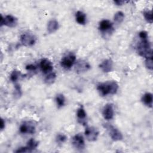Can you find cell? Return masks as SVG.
I'll use <instances>...</instances> for the list:
<instances>
[{"mask_svg":"<svg viewBox=\"0 0 153 153\" xmlns=\"http://www.w3.org/2000/svg\"><path fill=\"white\" fill-rule=\"evenodd\" d=\"M118 89V84L114 81H109L102 82L97 85V90L102 96L108 94H114Z\"/></svg>","mask_w":153,"mask_h":153,"instance_id":"cell-1","label":"cell"},{"mask_svg":"<svg viewBox=\"0 0 153 153\" xmlns=\"http://www.w3.org/2000/svg\"><path fill=\"white\" fill-rule=\"evenodd\" d=\"M137 51L140 56L145 59L152 57V51L151 47V44L148 39H141L137 45Z\"/></svg>","mask_w":153,"mask_h":153,"instance_id":"cell-2","label":"cell"},{"mask_svg":"<svg viewBox=\"0 0 153 153\" xmlns=\"http://www.w3.org/2000/svg\"><path fill=\"white\" fill-rule=\"evenodd\" d=\"M104 127L106 128L110 137L114 141H120L123 139V134L118 128L109 124H105Z\"/></svg>","mask_w":153,"mask_h":153,"instance_id":"cell-3","label":"cell"},{"mask_svg":"<svg viewBox=\"0 0 153 153\" xmlns=\"http://www.w3.org/2000/svg\"><path fill=\"white\" fill-rule=\"evenodd\" d=\"M76 60V56L75 54L72 53H69L65 56H64L61 61H60V65L64 69H70L75 63Z\"/></svg>","mask_w":153,"mask_h":153,"instance_id":"cell-4","label":"cell"},{"mask_svg":"<svg viewBox=\"0 0 153 153\" xmlns=\"http://www.w3.org/2000/svg\"><path fill=\"white\" fill-rule=\"evenodd\" d=\"M20 42L24 46H32L36 41V38L35 36L29 32L23 33L20 36Z\"/></svg>","mask_w":153,"mask_h":153,"instance_id":"cell-5","label":"cell"},{"mask_svg":"<svg viewBox=\"0 0 153 153\" xmlns=\"http://www.w3.org/2000/svg\"><path fill=\"white\" fill-rule=\"evenodd\" d=\"M0 24L1 26L5 25L10 27H13L17 24V19L12 15H7L4 17L1 14Z\"/></svg>","mask_w":153,"mask_h":153,"instance_id":"cell-6","label":"cell"},{"mask_svg":"<svg viewBox=\"0 0 153 153\" xmlns=\"http://www.w3.org/2000/svg\"><path fill=\"white\" fill-rule=\"evenodd\" d=\"M84 134L86 139L90 142H94L97 140L99 131L94 127H87L85 129Z\"/></svg>","mask_w":153,"mask_h":153,"instance_id":"cell-7","label":"cell"},{"mask_svg":"<svg viewBox=\"0 0 153 153\" xmlns=\"http://www.w3.org/2000/svg\"><path fill=\"white\" fill-rule=\"evenodd\" d=\"M72 143L73 146L78 150H82L85 147L84 139L81 133H78L72 137Z\"/></svg>","mask_w":153,"mask_h":153,"instance_id":"cell-8","label":"cell"},{"mask_svg":"<svg viewBox=\"0 0 153 153\" xmlns=\"http://www.w3.org/2000/svg\"><path fill=\"white\" fill-rule=\"evenodd\" d=\"M20 132L23 134H33L35 131V127L30 121H25L21 124L19 128Z\"/></svg>","mask_w":153,"mask_h":153,"instance_id":"cell-9","label":"cell"},{"mask_svg":"<svg viewBox=\"0 0 153 153\" xmlns=\"http://www.w3.org/2000/svg\"><path fill=\"white\" fill-rule=\"evenodd\" d=\"M114 108L112 103H107L103 108L102 111V115L105 120H109L114 117Z\"/></svg>","mask_w":153,"mask_h":153,"instance_id":"cell-10","label":"cell"},{"mask_svg":"<svg viewBox=\"0 0 153 153\" xmlns=\"http://www.w3.org/2000/svg\"><path fill=\"white\" fill-rule=\"evenodd\" d=\"M40 68L44 74H49L52 71L53 66L52 63L47 59H42L40 62Z\"/></svg>","mask_w":153,"mask_h":153,"instance_id":"cell-11","label":"cell"},{"mask_svg":"<svg viewBox=\"0 0 153 153\" xmlns=\"http://www.w3.org/2000/svg\"><path fill=\"white\" fill-rule=\"evenodd\" d=\"M113 66V62L111 59L104 60L100 65L99 68L104 72H109L112 71Z\"/></svg>","mask_w":153,"mask_h":153,"instance_id":"cell-12","label":"cell"},{"mask_svg":"<svg viewBox=\"0 0 153 153\" xmlns=\"http://www.w3.org/2000/svg\"><path fill=\"white\" fill-rule=\"evenodd\" d=\"M112 28V23L108 20H103L99 23V29L102 32L109 30Z\"/></svg>","mask_w":153,"mask_h":153,"instance_id":"cell-13","label":"cell"},{"mask_svg":"<svg viewBox=\"0 0 153 153\" xmlns=\"http://www.w3.org/2000/svg\"><path fill=\"white\" fill-rule=\"evenodd\" d=\"M90 68V65L87 62L82 60L78 61L76 65V70L79 72L87 71Z\"/></svg>","mask_w":153,"mask_h":153,"instance_id":"cell-14","label":"cell"},{"mask_svg":"<svg viewBox=\"0 0 153 153\" xmlns=\"http://www.w3.org/2000/svg\"><path fill=\"white\" fill-rule=\"evenodd\" d=\"M76 116L78 120V121L81 124H85V119L86 118V112L84 108L81 106L76 111Z\"/></svg>","mask_w":153,"mask_h":153,"instance_id":"cell-15","label":"cell"},{"mask_svg":"<svg viewBox=\"0 0 153 153\" xmlns=\"http://www.w3.org/2000/svg\"><path fill=\"white\" fill-rule=\"evenodd\" d=\"M152 94L151 93H146L143 95L142 98V101L143 103L149 108H152Z\"/></svg>","mask_w":153,"mask_h":153,"instance_id":"cell-16","label":"cell"},{"mask_svg":"<svg viewBox=\"0 0 153 153\" xmlns=\"http://www.w3.org/2000/svg\"><path fill=\"white\" fill-rule=\"evenodd\" d=\"M59 28V23L56 20H51L47 24V30L50 33L56 31Z\"/></svg>","mask_w":153,"mask_h":153,"instance_id":"cell-17","label":"cell"},{"mask_svg":"<svg viewBox=\"0 0 153 153\" xmlns=\"http://www.w3.org/2000/svg\"><path fill=\"white\" fill-rule=\"evenodd\" d=\"M75 19L79 25H85L86 23V16L82 11H78L75 14Z\"/></svg>","mask_w":153,"mask_h":153,"instance_id":"cell-18","label":"cell"},{"mask_svg":"<svg viewBox=\"0 0 153 153\" xmlns=\"http://www.w3.org/2000/svg\"><path fill=\"white\" fill-rule=\"evenodd\" d=\"M56 78V74L54 72H50L45 78L44 82L47 84L50 85V84H53L55 81Z\"/></svg>","mask_w":153,"mask_h":153,"instance_id":"cell-19","label":"cell"},{"mask_svg":"<svg viewBox=\"0 0 153 153\" xmlns=\"http://www.w3.org/2000/svg\"><path fill=\"white\" fill-rule=\"evenodd\" d=\"M38 146V142L36 141L34 139L31 138L30 140H28V142H27V145L26 146L27 147V148L29 149V151H30V152L34 150L35 149H36L37 148V146Z\"/></svg>","mask_w":153,"mask_h":153,"instance_id":"cell-20","label":"cell"},{"mask_svg":"<svg viewBox=\"0 0 153 153\" xmlns=\"http://www.w3.org/2000/svg\"><path fill=\"white\" fill-rule=\"evenodd\" d=\"M56 102L59 108L64 106L65 102V99L63 94H58L56 97Z\"/></svg>","mask_w":153,"mask_h":153,"instance_id":"cell-21","label":"cell"},{"mask_svg":"<svg viewBox=\"0 0 153 153\" xmlns=\"http://www.w3.org/2000/svg\"><path fill=\"white\" fill-rule=\"evenodd\" d=\"M124 19V14L122 11H118L117 12L114 16V21L117 23H121Z\"/></svg>","mask_w":153,"mask_h":153,"instance_id":"cell-22","label":"cell"},{"mask_svg":"<svg viewBox=\"0 0 153 153\" xmlns=\"http://www.w3.org/2000/svg\"><path fill=\"white\" fill-rule=\"evenodd\" d=\"M143 16L145 19V20L149 23H152V13L151 10H145L143 12Z\"/></svg>","mask_w":153,"mask_h":153,"instance_id":"cell-23","label":"cell"},{"mask_svg":"<svg viewBox=\"0 0 153 153\" xmlns=\"http://www.w3.org/2000/svg\"><path fill=\"white\" fill-rule=\"evenodd\" d=\"M21 72L19 71L14 70L12 72V73L10 75V79L12 82H16L17 81L19 77L21 76Z\"/></svg>","mask_w":153,"mask_h":153,"instance_id":"cell-24","label":"cell"},{"mask_svg":"<svg viewBox=\"0 0 153 153\" xmlns=\"http://www.w3.org/2000/svg\"><path fill=\"white\" fill-rule=\"evenodd\" d=\"M145 65L147 69L149 70H152L153 69V60L152 57L146 58L145 61Z\"/></svg>","mask_w":153,"mask_h":153,"instance_id":"cell-25","label":"cell"},{"mask_svg":"<svg viewBox=\"0 0 153 153\" xmlns=\"http://www.w3.org/2000/svg\"><path fill=\"white\" fill-rule=\"evenodd\" d=\"M66 139H67V137L64 134H59L57 135L56 140L58 142L63 143L66 140Z\"/></svg>","mask_w":153,"mask_h":153,"instance_id":"cell-26","label":"cell"},{"mask_svg":"<svg viewBox=\"0 0 153 153\" xmlns=\"http://www.w3.org/2000/svg\"><path fill=\"white\" fill-rule=\"evenodd\" d=\"M15 152H17V153H20V152H30V151H29V149L27 148V147L26 146L19 148Z\"/></svg>","mask_w":153,"mask_h":153,"instance_id":"cell-27","label":"cell"},{"mask_svg":"<svg viewBox=\"0 0 153 153\" xmlns=\"http://www.w3.org/2000/svg\"><path fill=\"white\" fill-rule=\"evenodd\" d=\"M139 38L141 39H148V33L145 30H142L141 32H140L139 33Z\"/></svg>","mask_w":153,"mask_h":153,"instance_id":"cell-28","label":"cell"},{"mask_svg":"<svg viewBox=\"0 0 153 153\" xmlns=\"http://www.w3.org/2000/svg\"><path fill=\"white\" fill-rule=\"evenodd\" d=\"M26 69L27 70V71H35L36 69V67L33 65H28L26 66Z\"/></svg>","mask_w":153,"mask_h":153,"instance_id":"cell-29","label":"cell"},{"mask_svg":"<svg viewBox=\"0 0 153 153\" xmlns=\"http://www.w3.org/2000/svg\"><path fill=\"white\" fill-rule=\"evenodd\" d=\"M1 130H2L4 128H5V121H4V120L2 118L1 119Z\"/></svg>","mask_w":153,"mask_h":153,"instance_id":"cell-30","label":"cell"},{"mask_svg":"<svg viewBox=\"0 0 153 153\" xmlns=\"http://www.w3.org/2000/svg\"><path fill=\"white\" fill-rule=\"evenodd\" d=\"M125 2L123 1H115L114 3H115L117 5H122Z\"/></svg>","mask_w":153,"mask_h":153,"instance_id":"cell-31","label":"cell"}]
</instances>
